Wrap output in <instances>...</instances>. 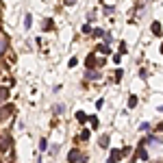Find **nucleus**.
Returning <instances> with one entry per match:
<instances>
[{"label":"nucleus","instance_id":"obj_1","mask_svg":"<svg viewBox=\"0 0 163 163\" xmlns=\"http://www.w3.org/2000/svg\"><path fill=\"white\" fill-rule=\"evenodd\" d=\"M85 65H87V70H94V67H100L102 61H98V55H96V52H91V55L85 59Z\"/></svg>","mask_w":163,"mask_h":163},{"label":"nucleus","instance_id":"obj_2","mask_svg":"<svg viewBox=\"0 0 163 163\" xmlns=\"http://www.w3.org/2000/svg\"><path fill=\"white\" fill-rule=\"evenodd\" d=\"M81 159H83V154H81V150H76V148L67 152V163H76V161H81Z\"/></svg>","mask_w":163,"mask_h":163},{"label":"nucleus","instance_id":"obj_3","mask_svg":"<svg viewBox=\"0 0 163 163\" xmlns=\"http://www.w3.org/2000/svg\"><path fill=\"white\" fill-rule=\"evenodd\" d=\"M122 157H124V154H122V150H111V157H109V161H107V163H118Z\"/></svg>","mask_w":163,"mask_h":163},{"label":"nucleus","instance_id":"obj_4","mask_svg":"<svg viewBox=\"0 0 163 163\" xmlns=\"http://www.w3.org/2000/svg\"><path fill=\"white\" fill-rule=\"evenodd\" d=\"M85 78H87V81H98V78H100V72H98V70H87Z\"/></svg>","mask_w":163,"mask_h":163},{"label":"nucleus","instance_id":"obj_5","mask_svg":"<svg viewBox=\"0 0 163 163\" xmlns=\"http://www.w3.org/2000/svg\"><path fill=\"white\" fill-rule=\"evenodd\" d=\"M13 113V104H5L2 109H0V120H5L7 115H11Z\"/></svg>","mask_w":163,"mask_h":163},{"label":"nucleus","instance_id":"obj_6","mask_svg":"<svg viewBox=\"0 0 163 163\" xmlns=\"http://www.w3.org/2000/svg\"><path fill=\"white\" fill-rule=\"evenodd\" d=\"M109 142H111V137H109V135H100V139H98L100 148H109Z\"/></svg>","mask_w":163,"mask_h":163},{"label":"nucleus","instance_id":"obj_7","mask_svg":"<svg viewBox=\"0 0 163 163\" xmlns=\"http://www.w3.org/2000/svg\"><path fill=\"white\" fill-rule=\"evenodd\" d=\"M96 52H98V55H111V48H109V46H107V44H100Z\"/></svg>","mask_w":163,"mask_h":163},{"label":"nucleus","instance_id":"obj_8","mask_svg":"<svg viewBox=\"0 0 163 163\" xmlns=\"http://www.w3.org/2000/svg\"><path fill=\"white\" fill-rule=\"evenodd\" d=\"M150 31H152L154 35H161V33H163V26L159 24V22H152V26H150Z\"/></svg>","mask_w":163,"mask_h":163},{"label":"nucleus","instance_id":"obj_9","mask_svg":"<svg viewBox=\"0 0 163 163\" xmlns=\"http://www.w3.org/2000/svg\"><path fill=\"white\" fill-rule=\"evenodd\" d=\"M76 120H78L81 124H85V122L89 120V115H85V111H78V113H76Z\"/></svg>","mask_w":163,"mask_h":163},{"label":"nucleus","instance_id":"obj_10","mask_svg":"<svg viewBox=\"0 0 163 163\" xmlns=\"http://www.w3.org/2000/svg\"><path fill=\"white\" fill-rule=\"evenodd\" d=\"M7 98H9V89L2 87V89H0V102H7Z\"/></svg>","mask_w":163,"mask_h":163},{"label":"nucleus","instance_id":"obj_11","mask_svg":"<svg viewBox=\"0 0 163 163\" xmlns=\"http://www.w3.org/2000/svg\"><path fill=\"white\" fill-rule=\"evenodd\" d=\"M104 28H94V31H91V35H94V37H104Z\"/></svg>","mask_w":163,"mask_h":163},{"label":"nucleus","instance_id":"obj_12","mask_svg":"<svg viewBox=\"0 0 163 163\" xmlns=\"http://www.w3.org/2000/svg\"><path fill=\"white\" fill-rule=\"evenodd\" d=\"M31 24H33V17H31V13H26V15H24V26L31 28Z\"/></svg>","mask_w":163,"mask_h":163},{"label":"nucleus","instance_id":"obj_13","mask_svg":"<svg viewBox=\"0 0 163 163\" xmlns=\"http://www.w3.org/2000/svg\"><path fill=\"white\" fill-rule=\"evenodd\" d=\"M89 122H91V128H98V118H96V115H89Z\"/></svg>","mask_w":163,"mask_h":163},{"label":"nucleus","instance_id":"obj_14","mask_svg":"<svg viewBox=\"0 0 163 163\" xmlns=\"http://www.w3.org/2000/svg\"><path fill=\"white\" fill-rule=\"evenodd\" d=\"M137 107V96H131L128 98V109H135Z\"/></svg>","mask_w":163,"mask_h":163},{"label":"nucleus","instance_id":"obj_15","mask_svg":"<svg viewBox=\"0 0 163 163\" xmlns=\"http://www.w3.org/2000/svg\"><path fill=\"white\" fill-rule=\"evenodd\" d=\"M137 154H139V159H144V161L148 159V152H146V148H139V150H137Z\"/></svg>","mask_w":163,"mask_h":163},{"label":"nucleus","instance_id":"obj_16","mask_svg":"<svg viewBox=\"0 0 163 163\" xmlns=\"http://www.w3.org/2000/svg\"><path fill=\"white\" fill-rule=\"evenodd\" d=\"M81 31H83V35H91V31H94V28H91L89 24H83V28H81Z\"/></svg>","mask_w":163,"mask_h":163},{"label":"nucleus","instance_id":"obj_17","mask_svg":"<svg viewBox=\"0 0 163 163\" xmlns=\"http://www.w3.org/2000/svg\"><path fill=\"white\" fill-rule=\"evenodd\" d=\"M89 137H91V133H89V131L85 128V131L81 133V139H83V142H87V139H89Z\"/></svg>","mask_w":163,"mask_h":163},{"label":"nucleus","instance_id":"obj_18","mask_svg":"<svg viewBox=\"0 0 163 163\" xmlns=\"http://www.w3.org/2000/svg\"><path fill=\"white\" fill-rule=\"evenodd\" d=\"M120 78H122V70H115V74H113V81H115V83H118Z\"/></svg>","mask_w":163,"mask_h":163},{"label":"nucleus","instance_id":"obj_19","mask_svg":"<svg viewBox=\"0 0 163 163\" xmlns=\"http://www.w3.org/2000/svg\"><path fill=\"white\" fill-rule=\"evenodd\" d=\"M46 148H48V142H46V139H41V142H39V150H41V152H44V150H46Z\"/></svg>","mask_w":163,"mask_h":163},{"label":"nucleus","instance_id":"obj_20","mask_svg":"<svg viewBox=\"0 0 163 163\" xmlns=\"http://www.w3.org/2000/svg\"><path fill=\"white\" fill-rule=\"evenodd\" d=\"M120 52H122V55H126V52H128V48H126V44H124V41L120 44Z\"/></svg>","mask_w":163,"mask_h":163},{"label":"nucleus","instance_id":"obj_21","mask_svg":"<svg viewBox=\"0 0 163 163\" xmlns=\"http://www.w3.org/2000/svg\"><path fill=\"white\" fill-rule=\"evenodd\" d=\"M5 48H7V39H2V41H0V55L5 52Z\"/></svg>","mask_w":163,"mask_h":163},{"label":"nucleus","instance_id":"obj_22","mask_svg":"<svg viewBox=\"0 0 163 163\" xmlns=\"http://www.w3.org/2000/svg\"><path fill=\"white\" fill-rule=\"evenodd\" d=\"M57 150H59V144H55V146L50 148V152H48V154H52V157H55V154H57Z\"/></svg>","mask_w":163,"mask_h":163},{"label":"nucleus","instance_id":"obj_23","mask_svg":"<svg viewBox=\"0 0 163 163\" xmlns=\"http://www.w3.org/2000/svg\"><path fill=\"white\" fill-rule=\"evenodd\" d=\"M76 63H78V59H76V57H72V59H70V63H67V65H70V67H74Z\"/></svg>","mask_w":163,"mask_h":163},{"label":"nucleus","instance_id":"obj_24","mask_svg":"<svg viewBox=\"0 0 163 163\" xmlns=\"http://www.w3.org/2000/svg\"><path fill=\"white\" fill-rule=\"evenodd\" d=\"M139 128H142V131H148V128H150V124H148V122H142V124H139Z\"/></svg>","mask_w":163,"mask_h":163},{"label":"nucleus","instance_id":"obj_25","mask_svg":"<svg viewBox=\"0 0 163 163\" xmlns=\"http://www.w3.org/2000/svg\"><path fill=\"white\" fill-rule=\"evenodd\" d=\"M55 113H57V115L63 113V104H57V107H55Z\"/></svg>","mask_w":163,"mask_h":163},{"label":"nucleus","instance_id":"obj_26","mask_svg":"<svg viewBox=\"0 0 163 163\" xmlns=\"http://www.w3.org/2000/svg\"><path fill=\"white\" fill-rule=\"evenodd\" d=\"M76 2V0H65V5H74Z\"/></svg>","mask_w":163,"mask_h":163},{"label":"nucleus","instance_id":"obj_27","mask_svg":"<svg viewBox=\"0 0 163 163\" xmlns=\"http://www.w3.org/2000/svg\"><path fill=\"white\" fill-rule=\"evenodd\" d=\"M161 52H163V46H161Z\"/></svg>","mask_w":163,"mask_h":163}]
</instances>
